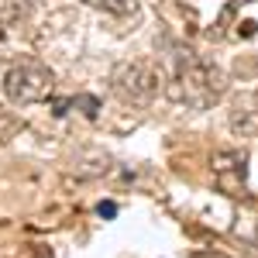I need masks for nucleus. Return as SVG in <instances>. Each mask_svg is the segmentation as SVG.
Here are the masks:
<instances>
[{"mask_svg":"<svg viewBox=\"0 0 258 258\" xmlns=\"http://www.w3.org/2000/svg\"><path fill=\"white\" fill-rule=\"evenodd\" d=\"M224 90H227V80H224L220 66L197 55L193 48H179L176 52L172 76L165 83V93L176 103H186L193 110H207L224 97Z\"/></svg>","mask_w":258,"mask_h":258,"instance_id":"f257e3e1","label":"nucleus"},{"mask_svg":"<svg viewBox=\"0 0 258 258\" xmlns=\"http://www.w3.org/2000/svg\"><path fill=\"white\" fill-rule=\"evenodd\" d=\"M165 69L155 59H127L114 66L110 73V86L124 103H152L165 90Z\"/></svg>","mask_w":258,"mask_h":258,"instance_id":"f03ea898","label":"nucleus"},{"mask_svg":"<svg viewBox=\"0 0 258 258\" xmlns=\"http://www.w3.org/2000/svg\"><path fill=\"white\" fill-rule=\"evenodd\" d=\"M52 83H55V76H52V69L45 66L41 59H18L7 73H4V93H7V100L11 103H38V100H45L48 93H52Z\"/></svg>","mask_w":258,"mask_h":258,"instance_id":"7ed1b4c3","label":"nucleus"},{"mask_svg":"<svg viewBox=\"0 0 258 258\" xmlns=\"http://www.w3.org/2000/svg\"><path fill=\"white\" fill-rule=\"evenodd\" d=\"M31 14L28 0H0V24H18Z\"/></svg>","mask_w":258,"mask_h":258,"instance_id":"20e7f679","label":"nucleus"},{"mask_svg":"<svg viewBox=\"0 0 258 258\" xmlns=\"http://www.w3.org/2000/svg\"><path fill=\"white\" fill-rule=\"evenodd\" d=\"M83 4H90V7H97V11H107V14H114V18H127V14L138 11V0H83Z\"/></svg>","mask_w":258,"mask_h":258,"instance_id":"39448f33","label":"nucleus"},{"mask_svg":"<svg viewBox=\"0 0 258 258\" xmlns=\"http://www.w3.org/2000/svg\"><path fill=\"white\" fill-rule=\"evenodd\" d=\"M97 214H100V217H114V214H117V203H110V200H107V203H100Z\"/></svg>","mask_w":258,"mask_h":258,"instance_id":"423d86ee","label":"nucleus"},{"mask_svg":"<svg viewBox=\"0 0 258 258\" xmlns=\"http://www.w3.org/2000/svg\"><path fill=\"white\" fill-rule=\"evenodd\" d=\"M238 4H251V0H238Z\"/></svg>","mask_w":258,"mask_h":258,"instance_id":"0eeeda50","label":"nucleus"}]
</instances>
